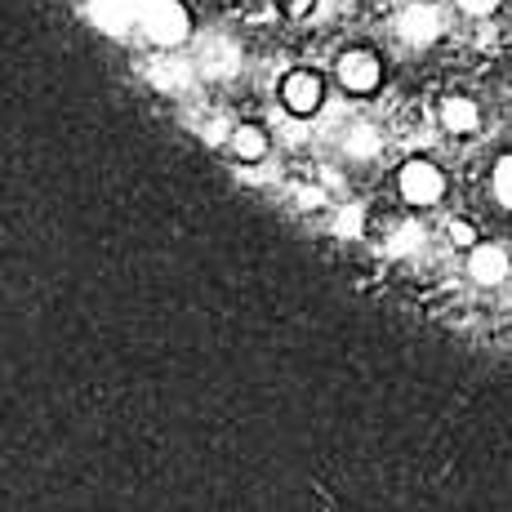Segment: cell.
Segmentation results:
<instances>
[{
    "label": "cell",
    "instance_id": "cell-1",
    "mask_svg": "<svg viewBox=\"0 0 512 512\" xmlns=\"http://www.w3.org/2000/svg\"><path fill=\"white\" fill-rule=\"evenodd\" d=\"M139 27L156 49H179V45H187V36H192V14H187L183 0H152V5L143 9Z\"/></svg>",
    "mask_w": 512,
    "mask_h": 512
},
{
    "label": "cell",
    "instance_id": "cell-2",
    "mask_svg": "<svg viewBox=\"0 0 512 512\" xmlns=\"http://www.w3.org/2000/svg\"><path fill=\"white\" fill-rule=\"evenodd\" d=\"M397 187H401V201H410V205H437L441 196H446V174H441L432 161L415 156V161L401 165Z\"/></svg>",
    "mask_w": 512,
    "mask_h": 512
},
{
    "label": "cell",
    "instance_id": "cell-3",
    "mask_svg": "<svg viewBox=\"0 0 512 512\" xmlns=\"http://www.w3.org/2000/svg\"><path fill=\"white\" fill-rule=\"evenodd\" d=\"M321 98H326V85H321V76L308 72V67H299V72H290L281 81V103L290 116H312L321 107Z\"/></svg>",
    "mask_w": 512,
    "mask_h": 512
},
{
    "label": "cell",
    "instance_id": "cell-4",
    "mask_svg": "<svg viewBox=\"0 0 512 512\" xmlns=\"http://www.w3.org/2000/svg\"><path fill=\"white\" fill-rule=\"evenodd\" d=\"M379 81H383V67L370 49H348L339 58V85L348 94H370V90H379Z\"/></svg>",
    "mask_w": 512,
    "mask_h": 512
},
{
    "label": "cell",
    "instance_id": "cell-5",
    "mask_svg": "<svg viewBox=\"0 0 512 512\" xmlns=\"http://www.w3.org/2000/svg\"><path fill=\"white\" fill-rule=\"evenodd\" d=\"M397 36L406 45H432L441 36V18L428 9V0H415V5L397 18Z\"/></svg>",
    "mask_w": 512,
    "mask_h": 512
},
{
    "label": "cell",
    "instance_id": "cell-6",
    "mask_svg": "<svg viewBox=\"0 0 512 512\" xmlns=\"http://www.w3.org/2000/svg\"><path fill=\"white\" fill-rule=\"evenodd\" d=\"M508 254L499 250V245H472L468 254V272L477 285H504L508 281Z\"/></svg>",
    "mask_w": 512,
    "mask_h": 512
},
{
    "label": "cell",
    "instance_id": "cell-7",
    "mask_svg": "<svg viewBox=\"0 0 512 512\" xmlns=\"http://www.w3.org/2000/svg\"><path fill=\"white\" fill-rule=\"evenodd\" d=\"M441 125H446L450 134H477L481 130V107L464 94H450L446 103H441Z\"/></svg>",
    "mask_w": 512,
    "mask_h": 512
},
{
    "label": "cell",
    "instance_id": "cell-8",
    "mask_svg": "<svg viewBox=\"0 0 512 512\" xmlns=\"http://www.w3.org/2000/svg\"><path fill=\"white\" fill-rule=\"evenodd\" d=\"M228 147L241 161H263V156H268V134H263V125H236Z\"/></svg>",
    "mask_w": 512,
    "mask_h": 512
},
{
    "label": "cell",
    "instance_id": "cell-9",
    "mask_svg": "<svg viewBox=\"0 0 512 512\" xmlns=\"http://www.w3.org/2000/svg\"><path fill=\"white\" fill-rule=\"evenodd\" d=\"M495 196L512 210V156H504V161L495 165Z\"/></svg>",
    "mask_w": 512,
    "mask_h": 512
},
{
    "label": "cell",
    "instance_id": "cell-10",
    "mask_svg": "<svg viewBox=\"0 0 512 512\" xmlns=\"http://www.w3.org/2000/svg\"><path fill=\"white\" fill-rule=\"evenodd\" d=\"M312 9H317V0H281V14L294 18V23H299V18H308Z\"/></svg>",
    "mask_w": 512,
    "mask_h": 512
},
{
    "label": "cell",
    "instance_id": "cell-11",
    "mask_svg": "<svg viewBox=\"0 0 512 512\" xmlns=\"http://www.w3.org/2000/svg\"><path fill=\"white\" fill-rule=\"evenodd\" d=\"M450 241L455 245H477V232H472V223H450Z\"/></svg>",
    "mask_w": 512,
    "mask_h": 512
},
{
    "label": "cell",
    "instance_id": "cell-12",
    "mask_svg": "<svg viewBox=\"0 0 512 512\" xmlns=\"http://www.w3.org/2000/svg\"><path fill=\"white\" fill-rule=\"evenodd\" d=\"M455 5L464 9V14H477V18H481V14H490V9H495L499 0H455Z\"/></svg>",
    "mask_w": 512,
    "mask_h": 512
},
{
    "label": "cell",
    "instance_id": "cell-13",
    "mask_svg": "<svg viewBox=\"0 0 512 512\" xmlns=\"http://www.w3.org/2000/svg\"><path fill=\"white\" fill-rule=\"evenodd\" d=\"M348 152H357V156H370L374 152V134L366 130V134H357V139L348 143Z\"/></svg>",
    "mask_w": 512,
    "mask_h": 512
}]
</instances>
